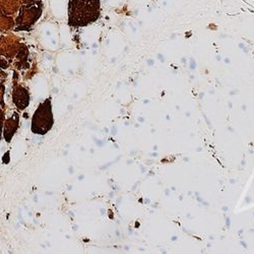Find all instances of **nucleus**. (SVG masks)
Masks as SVG:
<instances>
[{"instance_id":"obj_3","label":"nucleus","mask_w":254,"mask_h":254,"mask_svg":"<svg viewBox=\"0 0 254 254\" xmlns=\"http://www.w3.org/2000/svg\"><path fill=\"white\" fill-rule=\"evenodd\" d=\"M12 99H13V103L17 105L18 108L20 110H23L25 107L29 105V100H30L29 92L23 88H18L15 90V92H13Z\"/></svg>"},{"instance_id":"obj_2","label":"nucleus","mask_w":254,"mask_h":254,"mask_svg":"<svg viewBox=\"0 0 254 254\" xmlns=\"http://www.w3.org/2000/svg\"><path fill=\"white\" fill-rule=\"evenodd\" d=\"M53 123H54V119H53L52 114L51 98H49L42 104H40L34 113L32 119V131L35 135L44 136L52 128Z\"/></svg>"},{"instance_id":"obj_1","label":"nucleus","mask_w":254,"mask_h":254,"mask_svg":"<svg viewBox=\"0 0 254 254\" xmlns=\"http://www.w3.org/2000/svg\"><path fill=\"white\" fill-rule=\"evenodd\" d=\"M100 17V0H70L69 24L72 26L88 25Z\"/></svg>"},{"instance_id":"obj_4","label":"nucleus","mask_w":254,"mask_h":254,"mask_svg":"<svg viewBox=\"0 0 254 254\" xmlns=\"http://www.w3.org/2000/svg\"><path fill=\"white\" fill-rule=\"evenodd\" d=\"M19 124V115L15 114L11 118H9L6 123H5V128H4V139L6 141H10L11 138L15 135L16 130L18 129Z\"/></svg>"}]
</instances>
